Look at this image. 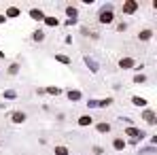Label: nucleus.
Segmentation results:
<instances>
[{
  "label": "nucleus",
  "instance_id": "f257e3e1",
  "mask_svg": "<svg viewBox=\"0 0 157 155\" xmlns=\"http://www.w3.org/2000/svg\"><path fill=\"white\" fill-rule=\"evenodd\" d=\"M100 21H102V24H108V21H113V13H111V11H104V13L100 15Z\"/></svg>",
  "mask_w": 157,
  "mask_h": 155
},
{
  "label": "nucleus",
  "instance_id": "f03ea898",
  "mask_svg": "<svg viewBox=\"0 0 157 155\" xmlns=\"http://www.w3.org/2000/svg\"><path fill=\"white\" fill-rule=\"evenodd\" d=\"M123 11H125V13H134V11H136V2H125L123 4Z\"/></svg>",
  "mask_w": 157,
  "mask_h": 155
},
{
  "label": "nucleus",
  "instance_id": "7ed1b4c3",
  "mask_svg": "<svg viewBox=\"0 0 157 155\" xmlns=\"http://www.w3.org/2000/svg\"><path fill=\"white\" fill-rule=\"evenodd\" d=\"M134 66V60L132 57H125V60H121V68H132Z\"/></svg>",
  "mask_w": 157,
  "mask_h": 155
},
{
  "label": "nucleus",
  "instance_id": "20e7f679",
  "mask_svg": "<svg viewBox=\"0 0 157 155\" xmlns=\"http://www.w3.org/2000/svg\"><path fill=\"white\" fill-rule=\"evenodd\" d=\"M144 119H147L149 123H153V121H155V117H153V113H151V111H147V113H144Z\"/></svg>",
  "mask_w": 157,
  "mask_h": 155
},
{
  "label": "nucleus",
  "instance_id": "39448f33",
  "mask_svg": "<svg viewBox=\"0 0 157 155\" xmlns=\"http://www.w3.org/2000/svg\"><path fill=\"white\" fill-rule=\"evenodd\" d=\"M26 117H24V113H15V117H13V121H24Z\"/></svg>",
  "mask_w": 157,
  "mask_h": 155
},
{
  "label": "nucleus",
  "instance_id": "423d86ee",
  "mask_svg": "<svg viewBox=\"0 0 157 155\" xmlns=\"http://www.w3.org/2000/svg\"><path fill=\"white\" fill-rule=\"evenodd\" d=\"M17 15H19L17 9H9V17H17Z\"/></svg>",
  "mask_w": 157,
  "mask_h": 155
},
{
  "label": "nucleus",
  "instance_id": "0eeeda50",
  "mask_svg": "<svg viewBox=\"0 0 157 155\" xmlns=\"http://www.w3.org/2000/svg\"><path fill=\"white\" fill-rule=\"evenodd\" d=\"M32 17H34V19H42V13H40V11H32Z\"/></svg>",
  "mask_w": 157,
  "mask_h": 155
},
{
  "label": "nucleus",
  "instance_id": "6e6552de",
  "mask_svg": "<svg viewBox=\"0 0 157 155\" xmlns=\"http://www.w3.org/2000/svg\"><path fill=\"white\" fill-rule=\"evenodd\" d=\"M87 123H91L89 117H81V125H87Z\"/></svg>",
  "mask_w": 157,
  "mask_h": 155
},
{
  "label": "nucleus",
  "instance_id": "1a4fd4ad",
  "mask_svg": "<svg viewBox=\"0 0 157 155\" xmlns=\"http://www.w3.org/2000/svg\"><path fill=\"white\" fill-rule=\"evenodd\" d=\"M140 38H142V40H147V38H151V32L147 30V32H142V34H140Z\"/></svg>",
  "mask_w": 157,
  "mask_h": 155
},
{
  "label": "nucleus",
  "instance_id": "9d476101",
  "mask_svg": "<svg viewBox=\"0 0 157 155\" xmlns=\"http://www.w3.org/2000/svg\"><path fill=\"white\" fill-rule=\"evenodd\" d=\"M68 96H70V98H72V100H79V96H81V94H79V92H70Z\"/></svg>",
  "mask_w": 157,
  "mask_h": 155
},
{
  "label": "nucleus",
  "instance_id": "9b49d317",
  "mask_svg": "<svg viewBox=\"0 0 157 155\" xmlns=\"http://www.w3.org/2000/svg\"><path fill=\"white\" fill-rule=\"evenodd\" d=\"M98 130H100V132H108V125H106V123H100Z\"/></svg>",
  "mask_w": 157,
  "mask_h": 155
},
{
  "label": "nucleus",
  "instance_id": "f8f14e48",
  "mask_svg": "<svg viewBox=\"0 0 157 155\" xmlns=\"http://www.w3.org/2000/svg\"><path fill=\"white\" fill-rule=\"evenodd\" d=\"M57 155H68V153H66V149H64V147H57Z\"/></svg>",
  "mask_w": 157,
  "mask_h": 155
},
{
  "label": "nucleus",
  "instance_id": "ddd939ff",
  "mask_svg": "<svg viewBox=\"0 0 157 155\" xmlns=\"http://www.w3.org/2000/svg\"><path fill=\"white\" fill-rule=\"evenodd\" d=\"M115 147L117 149H123V140H115Z\"/></svg>",
  "mask_w": 157,
  "mask_h": 155
}]
</instances>
